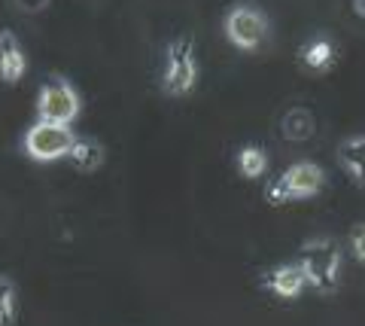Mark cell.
<instances>
[{
  "label": "cell",
  "mask_w": 365,
  "mask_h": 326,
  "mask_svg": "<svg viewBox=\"0 0 365 326\" xmlns=\"http://www.w3.org/2000/svg\"><path fill=\"white\" fill-rule=\"evenodd\" d=\"M299 265L307 284L319 293H332L341 277V247L335 238H311L302 244Z\"/></svg>",
  "instance_id": "cell-1"
},
{
  "label": "cell",
  "mask_w": 365,
  "mask_h": 326,
  "mask_svg": "<svg viewBox=\"0 0 365 326\" xmlns=\"http://www.w3.org/2000/svg\"><path fill=\"white\" fill-rule=\"evenodd\" d=\"M326 183V174L317 162H295L280 177H274L265 186V198L271 205H287V201L314 198Z\"/></svg>",
  "instance_id": "cell-2"
},
{
  "label": "cell",
  "mask_w": 365,
  "mask_h": 326,
  "mask_svg": "<svg viewBox=\"0 0 365 326\" xmlns=\"http://www.w3.org/2000/svg\"><path fill=\"white\" fill-rule=\"evenodd\" d=\"M195 83H198L195 43H192V37H177L174 43H168V52H165L162 88L165 95L180 98V95H189Z\"/></svg>",
  "instance_id": "cell-3"
},
{
  "label": "cell",
  "mask_w": 365,
  "mask_h": 326,
  "mask_svg": "<svg viewBox=\"0 0 365 326\" xmlns=\"http://www.w3.org/2000/svg\"><path fill=\"white\" fill-rule=\"evenodd\" d=\"M76 143L71 126H61V122H34V126L25 131V141L21 147L31 156L34 162H55V159H64L71 147Z\"/></svg>",
  "instance_id": "cell-4"
},
{
  "label": "cell",
  "mask_w": 365,
  "mask_h": 326,
  "mask_svg": "<svg viewBox=\"0 0 365 326\" xmlns=\"http://www.w3.org/2000/svg\"><path fill=\"white\" fill-rule=\"evenodd\" d=\"M225 37L235 49H259L268 37V19L262 9L256 6H247V4H237L235 9H228L225 16Z\"/></svg>",
  "instance_id": "cell-5"
},
{
  "label": "cell",
  "mask_w": 365,
  "mask_h": 326,
  "mask_svg": "<svg viewBox=\"0 0 365 326\" xmlns=\"http://www.w3.org/2000/svg\"><path fill=\"white\" fill-rule=\"evenodd\" d=\"M83 110V101H79L76 88L67 80H49L40 88L37 98V113L46 122H61V126H71Z\"/></svg>",
  "instance_id": "cell-6"
},
{
  "label": "cell",
  "mask_w": 365,
  "mask_h": 326,
  "mask_svg": "<svg viewBox=\"0 0 365 326\" xmlns=\"http://www.w3.org/2000/svg\"><path fill=\"white\" fill-rule=\"evenodd\" d=\"M28 71V58L19 46V37L9 28L0 31V80L4 83H19Z\"/></svg>",
  "instance_id": "cell-7"
},
{
  "label": "cell",
  "mask_w": 365,
  "mask_h": 326,
  "mask_svg": "<svg viewBox=\"0 0 365 326\" xmlns=\"http://www.w3.org/2000/svg\"><path fill=\"white\" fill-rule=\"evenodd\" d=\"M265 287H268L277 299H299L302 290L307 287V277H304V272H302L299 263H292V265H277V268H271V272H268Z\"/></svg>",
  "instance_id": "cell-8"
},
{
  "label": "cell",
  "mask_w": 365,
  "mask_h": 326,
  "mask_svg": "<svg viewBox=\"0 0 365 326\" xmlns=\"http://www.w3.org/2000/svg\"><path fill=\"white\" fill-rule=\"evenodd\" d=\"M67 159L73 162L76 171L95 174V171H101V165H104L107 150H104V143L95 141V138H76V143L71 147V153H67Z\"/></svg>",
  "instance_id": "cell-9"
},
{
  "label": "cell",
  "mask_w": 365,
  "mask_h": 326,
  "mask_svg": "<svg viewBox=\"0 0 365 326\" xmlns=\"http://www.w3.org/2000/svg\"><path fill=\"white\" fill-rule=\"evenodd\" d=\"M338 165L344 174L365 186V138H347L338 143Z\"/></svg>",
  "instance_id": "cell-10"
},
{
  "label": "cell",
  "mask_w": 365,
  "mask_h": 326,
  "mask_svg": "<svg viewBox=\"0 0 365 326\" xmlns=\"http://www.w3.org/2000/svg\"><path fill=\"white\" fill-rule=\"evenodd\" d=\"M283 134H287L292 143L311 141V138H314V116H311V110L292 107L289 113L283 116Z\"/></svg>",
  "instance_id": "cell-11"
},
{
  "label": "cell",
  "mask_w": 365,
  "mask_h": 326,
  "mask_svg": "<svg viewBox=\"0 0 365 326\" xmlns=\"http://www.w3.org/2000/svg\"><path fill=\"white\" fill-rule=\"evenodd\" d=\"M299 58H302V64L311 67V71H329L335 61V46L329 40H311L299 52Z\"/></svg>",
  "instance_id": "cell-12"
},
{
  "label": "cell",
  "mask_w": 365,
  "mask_h": 326,
  "mask_svg": "<svg viewBox=\"0 0 365 326\" xmlns=\"http://www.w3.org/2000/svg\"><path fill=\"white\" fill-rule=\"evenodd\" d=\"M268 168V156L262 147H253V143H247V147H241V153H237V171H241V177L247 180H256L265 174Z\"/></svg>",
  "instance_id": "cell-13"
},
{
  "label": "cell",
  "mask_w": 365,
  "mask_h": 326,
  "mask_svg": "<svg viewBox=\"0 0 365 326\" xmlns=\"http://www.w3.org/2000/svg\"><path fill=\"white\" fill-rule=\"evenodd\" d=\"M19 317V290L6 275H0V326H13Z\"/></svg>",
  "instance_id": "cell-14"
},
{
  "label": "cell",
  "mask_w": 365,
  "mask_h": 326,
  "mask_svg": "<svg viewBox=\"0 0 365 326\" xmlns=\"http://www.w3.org/2000/svg\"><path fill=\"white\" fill-rule=\"evenodd\" d=\"M353 253H356V260L359 263H365V223H359L356 229H353Z\"/></svg>",
  "instance_id": "cell-15"
},
{
  "label": "cell",
  "mask_w": 365,
  "mask_h": 326,
  "mask_svg": "<svg viewBox=\"0 0 365 326\" xmlns=\"http://www.w3.org/2000/svg\"><path fill=\"white\" fill-rule=\"evenodd\" d=\"M21 13H40V9L49 6V0H16Z\"/></svg>",
  "instance_id": "cell-16"
},
{
  "label": "cell",
  "mask_w": 365,
  "mask_h": 326,
  "mask_svg": "<svg viewBox=\"0 0 365 326\" xmlns=\"http://www.w3.org/2000/svg\"><path fill=\"white\" fill-rule=\"evenodd\" d=\"M353 13L365 19V0H353Z\"/></svg>",
  "instance_id": "cell-17"
}]
</instances>
